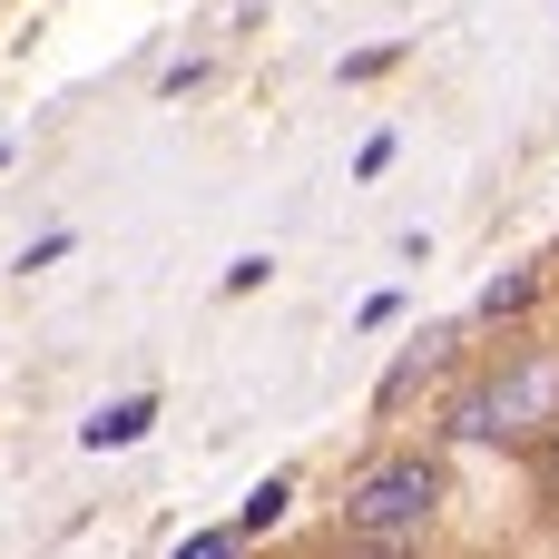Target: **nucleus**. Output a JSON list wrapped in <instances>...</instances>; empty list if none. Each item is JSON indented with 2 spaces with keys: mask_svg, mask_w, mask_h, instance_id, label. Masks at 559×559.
<instances>
[{
  "mask_svg": "<svg viewBox=\"0 0 559 559\" xmlns=\"http://www.w3.org/2000/svg\"><path fill=\"white\" fill-rule=\"evenodd\" d=\"M432 501H442V472H432L423 452H403V462H373V472L344 491V540H423Z\"/></svg>",
  "mask_w": 559,
  "mask_h": 559,
  "instance_id": "2",
  "label": "nucleus"
},
{
  "mask_svg": "<svg viewBox=\"0 0 559 559\" xmlns=\"http://www.w3.org/2000/svg\"><path fill=\"white\" fill-rule=\"evenodd\" d=\"M59 255H69V226H49V236H29V255H20V265L39 275V265H59Z\"/></svg>",
  "mask_w": 559,
  "mask_h": 559,
  "instance_id": "10",
  "label": "nucleus"
},
{
  "mask_svg": "<svg viewBox=\"0 0 559 559\" xmlns=\"http://www.w3.org/2000/svg\"><path fill=\"white\" fill-rule=\"evenodd\" d=\"M344 559H413V540H354Z\"/></svg>",
  "mask_w": 559,
  "mask_h": 559,
  "instance_id": "12",
  "label": "nucleus"
},
{
  "mask_svg": "<svg viewBox=\"0 0 559 559\" xmlns=\"http://www.w3.org/2000/svg\"><path fill=\"white\" fill-rule=\"evenodd\" d=\"M383 167H393V128H373V138L354 147V177H383Z\"/></svg>",
  "mask_w": 559,
  "mask_h": 559,
  "instance_id": "8",
  "label": "nucleus"
},
{
  "mask_svg": "<svg viewBox=\"0 0 559 559\" xmlns=\"http://www.w3.org/2000/svg\"><path fill=\"white\" fill-rule=\"evenodd\" d=\"M265 275H275V265H265V255H236V265H226V295H255V285H265Z\"/></svg>",
  "mask_w": 559,
  "mask_h": 559,
  "instance_id": "11",
  "label": "nucleus"
},
{
  "mask_svg": "<svg viewBox=\"0 0 559 559\" xmlns=\"http://www.w3.org/2000/svg\"><path fill=\"white\" fill-rule=\"evenodd\" d=\"M540 491H550V501H559V432H550V442H540Z\"/></svg>",
  "mask_w": 559,
  "mask_h": 559,
  "instance_id": "13",
  "label": "nucleus"
},
{
  "mask_svg": "<svg viewBox=\"0 0 559 559\" xmlns=\"http://www.w3.org/2000/svg\"><path fill=\"white\" fill-rule=\"evenodd\" d=\"M531 295H540V275H491V285H481V314L501 324V314H521Z\"/></svg>",
  "mask_w": 559,
  "mask_h": 559,
  "instance_id": "6",
  "label": "nucleus"
},
{
  "mask_svg": "<svg viewBox=\"0 0 559 559\" xmlns=\"http://www.w3.org/2000/svg\"><path fill=\"white\" fill-rule=\"evenodd\" d=\"M442 344H452V334H423V344H413V354H403V364L383 373V403H403V393H413V383H423V373L442 364Z\"/></svg>",
  "mask_w": 559,
  "mask_h": 559,
  "instance_id": "4",
  "label": "nucleus"
},
{
  "mask_svg": "<svg viewBox=\"0 0 559 559\" xmlns=\"http://www.w3.org/2000/svg\"><path fill=\"white\" fill-rule=\"evenodd\" d=\"M393 59H403V49H393V39H383V49H354V59H344V79H383V69H393Z\"/></svg>",
  "mask_w": 559,
  "mask_h": 559,
  "instance_id": "9",
  "label": "nucleus"
},
{
  "mask_svg": "<svg viewBox=\"0 0 559 559\" xmlns=\"http://www.w3.org/2000/svg\"><path fill=\"white\" fill-rule=\"evenodd\" d=\"M236 540H246V531H197V540H177L167 559H236Z\"/></svg>",
  "mask_w": 559,
  "mask_h": 559,
  "instance_id": "7",
  "label": "nucleus"
},
{
  "mask_svg": "<svg viewBox=\"0 0 559 559\" xmlns=\"http://www.w3.org/2000/svg\"><path fill=\"white\" fill-rule=\"evenodd\" d=\"M147 423H157V393H128V403L88 413V423H79V442H88V452H128V442H138Z\"/></svg>",
  "mask_w": 559,
  "mask_h": 559,
  "instance_id": "3",
  "label": "nucleus"
},
{
  "mask_svg": "<svg viewBox=\"0 0 559 559\" xmlns=\"http://www.w3.org/2000/svg\"><path fill=\"white\" fill-rule=\"evenodd\" d=\"M285 501H295V481H255V491H246V511H236V531H275V521H285Z\"/></svg>",
  "mask_w": 559,
  "mask_h": 559,
  "instance_id": "5",
  "label": "nucleus"
},
{
  "mask_svg": "<svg viewBox=\"0 0 559 559\" xmlns=\"http://www.w3.org/2000/svg\"><path fill=\"white\" fill-rule=\"evenodd\" d=\"M550 423H559V354L501 364V383H481V393L452 413L462 442H531V432H550Z\"/></svg>",
  "mask_w": 559,
  "mask_h": 559,
  "instance_id": "1",
  "label": "nucleus"
},
{
  "mask_svg": "<svg viewBox=\"0 0 559 559\" xmlns=\"http://www.w3.org/2000/svg\"><path fill=\"white\" fill-rule=\"evenodd\" d=\"M0 167H10V138H0Z\"/></svg>",
  "mask_w": 559,
  "mask_h": 559,
  "instance_id": "14",
  "label": "nucleus"
}]
</instances>
